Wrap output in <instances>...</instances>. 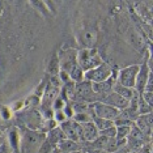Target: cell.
<instances>
[{
  "mask_svg": "<svg viewBox=\"0 0 153 153\" xmlns=\"http://www.w3.org/2000/svg\"><path fill=\"white\" fill-rule=\"evenodd\" d=\"M135 152L136 153H152V144L151 143H145V144H143L141 147Z\"/></svg>",
  "mask_w": 153,
  "mask_h": 153,
  "instance_id": "31",
  "label": "cell"
},
{
  "mask_svg": "<svg viewBox=\"0 0 153 153\" xmlns=\"http://www.w3.org/2000/svg\"><path fill=\"white\" fill-rule=\"evenodd\" d=\"M137 113L139 115H145V114H152V106L148 105L144 100L140 97V101H139L137 105Z\"/></svg>",
  "mask_w": 153,
  "mask_h": 153,
  "instance_id": "24",
  "label": "cell"
},
{
  "mask_svg": "<svg viewBox=\"0 0 153 153\" xmlns=\"http://www.w3.org/2000/svg\"><path fill=\"white\" fill-rule=\"evenodd\" d=\"M15 115H17L20 122L25 126L24 128H29V130L34 131H41V128H42L43 118L38 109H24Z\"/></svg>",
  "mask_w": 153,
  "mask_h": 153,
  "instance_id": "3",
  "label": "cell"
},
{
  "mask_svg": "<svg viewBox=\"0 0 153 153\" xmlns=\"http://www.w3.org/2000/svg\"><path fill=\"white\" fill-rule=\"evenodd\" d=\"M20 132H21L20 153H38L46 140V134L29 128H20Z\"/></svg>",
  "mask_w": 153,
  "mask_h": 153,
  "instance_id": "1",
  "label": "cell"
},
{
  "mask_svg": "<svg viewBox=\"0 0 153 153\" xmlns=\"http://www.w3.org/2000/svg\"><path fill=\"white\" fill-rule=\"evenodd\" d=\"M0 136H1V132H0Z\"/></svg>",
  "mask_w": 153,
  "mask_h": 153,
  "instance_id": "36",
  "label": "cell"
},
{
  "mask_svg": "<svg viewBox=\"0 0 153 153\" xmlns=\"http://www.w3.org/2000/svg\"><path fill=\"white\" fill-rule=\"evenodd\" d=\"M110 77H113V68H111L106 62H103L98 67L84 72V80L92 82V84L106 81V80H109Z\"/></svg>",
  "mask_w": 153,
  "mask_h": 153,
  "instance_id": "4",
  "label": "cell"
},
{
  "mask_svg": "<svg viewBox=\"0 0 153 153\" xmlns=\"http://www.w3.org/2000/svg\"><path fill=\"white\" fill-rule=\"evenodd\" d=\"M92 123L96 126V128H97V130H98V132H100V131L106 130V128H109V127H111V126H115L113 120L103 119V118L96 117L94 114H93V115H92Z\"/></svg>",
  "mask_w": 153,
  "mask_h": 153,
  "instance_id": "19",
  "label": "cell"
},
{
  "mask_svg": "<svg viewBox=\"0 0 153 153\" xmlns=\"http://www.w3.org/2000/svg\"><path fill=\"white\" fill-rule=\"evenodd\" d=\"M0 153H12V149L8 145V143L5 141V137H4V141H3V144L0 145Z\"/></svg>",
  "mask_w": 153,
  "mask_h": 153,
  "instance_id": "32",
  "label": "cell"
},
{
  "mask_svg": "<svg viewBox=\"0 0 153 153\" xmlns=\"http://www.w3.org/2000/svg\"><path fill=\"white\" fill-rule=\"evenodd\" d=\"M12 153H20V152H12Z\"/></svg>",
  "mask_w": 153,
  "mask_h": 153,
  "instance_id": "35",
  "label": "cell"
},
{
  "mask_svg": "<svg viewBox=\"0 0 153 153\" xmlns=\"http://www.w3.org/2000/svg\"><path fill=\"white\" fill-rule=\"evenodd\" d=\"M153 77L152 76V58L149 56L148 62H144L143 64H139V72L136 76V81H135V90L141 94L144 88L147 86L149 79Z\"/></svg>",
  "mask_w": 153,
  "mask_h": 153,
  "instance_id": "6",
  "label": "cell"
},
{
  "mask_svg": "<svg viewBox=\"0 0 153 153\" xmlns=\"http://www.w3.org/2000/svg\"><path fill=\"white\" fill-rule=\"evenodd\" d=\"M59 65H60V71L68 75V72L77 64V50L75 48H65L60 50L58 53Z\"/></svg>",
  "mask_w": 153,
  "mask_h": 153,
  "instance_id": "8",
  "label": "cell"
},
{
  "mask_svg": "<svg viewBox=\"0 0 153 153\" xmlns=\"http://www.w3.org/2000/svg\"><path fill=\"white\" fill-rule=\"evenodd\" d=\"M80 127H81V139H82V141L92 143V141H94L98 137L100 132H98V130H97L96 126L92 123V122L80 124Z\"/></svg>",
  "mask_w": 153,
  "mask_h": 153,
  "instance_id": "16",
  "label": "cell"
},
{
  "mask_svg": "<svg viewBox=\"0 0 153 153\" xmlns=\"http://www.w3.org/2000/svg\"><path fill=\"white\" fill-rule=\"evenodd\" d=\"M135 127L145 136L152 135V114H145V115H139L135 120Z\"/></svg>",
  "mask_w": 153,
  "mask_h": 153,
  "instance_id": "15",
  "label": "cell"
},
{
  "mask_svg": "<svg viewBox=\"0 0 153 153\" xmlns=\"http://www.w3.org/2000/svg\"><path fill=\"white\" fill-rule=\"evenodd\" d=\"M97 36H98V32L96 27H93L92 25L84 26L80 29L77 34L79 43L82 46V48H92L97 42Z\"/></svg>",
  "mask_w": 153,
  "mask_h": 153,
  "instance_id": "10",
  "label": "cell"
},
{
  "mask_svg": "<svg viewBox=\"0 0 153 153\" xmlns=\"http://www.w3.org/2000/svg\"><path fill=\"white\" fill-rule=\"evenodd\" d=\"M68 77H69L71 81H74L75 84H77V82H81V81H84V71L80 68L79 64H76L75 67L68 72Z\"/></svg>",
  "mask_w": 153,
  "mask_h": 153,
  "instance_id": "21",
  "label": "cell"
},
{
  "mask_svg": "<svg viewBox=\"0 0 153 153\" xmlns=\"http://www.w3.org/2000/svg\"><path fill=\"white\" fill-rule=\"evenodd\" d=\"M47 75L50 76H59V72H60V65H59V59H58V54H54V56L50 59L46 68Z\"/></svg>",
  "mask_w": 153,
  "mask_h": 153,
  "instance_id": "18",
  "label": "cell"
},
{
  "mask_svg": "<svg viewBox=\"0 0 153 153\" xmlns=\"http://www.w3.org/2000/svg\"><path fill=\"white\" fill-rule=\"evenodd\" d=\"M117 127V140H127V137L131 134V127L130 126H115Z\"/></svg>",
  "mask_w": 153,
  "mask_h": 153,
  "instance_id": "23",
  "label": "cell"
},
{
  "mask_svg": "<svg viewBox=\"0 0 153 153\" xmlns=\"http://www.w3.org/2000/svg\"><path fill=\"white\" fill-rule=\"evenodd\" d=\"M9 107H11V110H12L13 114L20 113V111H22L24 109H25V103H24V100H20V101H16V102L11 103V105H9Z\"/></svg>",
  "mask_w": 153,
  "mask_h": 153,
  "instance_id": "27",
  "label": "cell"
},
{
  "mask_svg": "<svg viewBox=\"0 0 153 153\" xmlns=\"http://www.w3.org/2000/svg\"><path fill=\"white\" fill-rule=\"evenodd\" d=\"M3 141H4V135H1V136H0V145L3 144Z\"/></svg>",
  "mask_w": 153,
  "mask_h": 153,
  "instance_id": "33",
  "label": "cell"
},
{
  "mask_svg": "<svg viewBox=\"0 0 153 153\" xmlns=\"http://www.w3.org/2000/svg\"><path fill=\"white\" fill-rule=\"evenodd\" d=\"M65 105H67V102L62 98L60 96H58L56 98H55V101L53 102V105H51V107H53V110L54 111H58V110H63Z\"/></svg>",
  "mask_w": 153,
  "mask_h": 153,
  "instance_id": "26",
  "label": "cell"
},
{
  "mask_svg": "<svg viewBox=\"0 0 153 153\" xmlns=\"http://www.w3.org/2000/svg\"><path fill=\"white\" fill-rule=\"evenodd\" d=\"M113 92L117 93V94H119L120 97H123V98L130 101L131 97L134 96L135 89H130V88H126V86H122L115 81V84H114V86H113Z\"/></svg>",
  "mask_w": 153,
  "mask_h": 153,
  "instance_id": "20",
  "label": "cell"
},
{
  "mask_svg": "<svg viewBox=\"0 0 153 153\" xmlns=\"http://www.w3.org/2000/svg\"><path fill=\"white\" fill-rule=\"evenodd\" d=\"M137 72H139V64H134V65L124 67V68H122L120 71L118 72V77H117L115 81L122 86L134 89Z\"/></svg>",
  "mask_w": 153,
  "mask_h": 153,
  "instance_id": "7",
  "label": "cell"
},
{
  "mask_svg": "<svg viewBox=\"0 0 153 153\" xmlns=\"http://www.w3.org/2000/svg\"><path fill=\"white\" fill-rule=\"evenodd\" d=\"M80 143H75V141H71L68 139H63L60 140L56 144V147L59 151L64 152V153H71V152H76V151H80Z\"/></svg>",
  "mask_w": 153,
  "mask_h": 153,
  "instance_id": "17",
  "label": "cell"
},
{
  "mask_svg": "<svg viewBox=\"0 0 153 153\" xmlns=\"http://www.w3.org/2000/svg\"><path fill=\"white\" fill-rule=\"evenodd\" d=\"M74 101H80V102H85V103H89V105L97 102V97L92 89V82L85 81V80L81 82H77L75 86Z\"/></svg>",
  "mask_w": 153,
  "mask_h": 153,
  "instance_id": "5",
  "label": "cell"
},
{
  "mask_svg": "<svg viewBox=\"0 0 153 153\" xmlns=\"http://www.w3.org/2000/svg\"><path fill=\"white\" fill-rule=\"evenodd\" d=\"M5 141L11 147L12 152H20V140H21V132L20 128L13 126L7 131V135H4Z\"/></svg>",
  "mask_w": 153,
  "mask_h": 153,
  "instance_id": "14",
  "label": "cell"
},
{
  "mask_svg": "<svg viewBox=\"0 0 153 153\" xmlns=\"http://www.w3.org/2000/svg\"><path fill=\"white\" fill-rule=\"evenodd\" d=\"M100 135H102V136H105V137H115V135H117V127L115 126H111L109 128H106V130H103V131H100Z\"/></svg>",
  "mask_w": 153,
  "mask_h": 153,
  "instance_id": "30",
  "label": "cell"
},
{
  "mask_svg": "<svg viewBox=\"0 0 153 153\" xmlns=\"http://www.w3.org/2000/svg\"><path fill=\"white\" fill-rule=\"evenodd\" d=\"M46 86H47V80L45 79L42 82H41L39 85L37 86L36 89H34V92H33V94L34 96H37L38 98H42V96H43V93H45V90H46Z\"/></svg>",
  "mask_w": 153,
  "mask_h": 153,
  "instance_id": "28",
  "label": "cell"
},
{
  "mask_svg": "<svg viewBox=\"0 0 153 153\" xmlns=\"http://www.w3.org/2000/svg\"><path fill=\"white\" fill-rule=\"evenodd\" d=\"M102 63H103L102 56L97 51V48L92 47V48H81V50H77V64L84 72L98 67Z\"/></svg>",
  "mask_w": 153,
  "mask_h": 153,
  "instance_id": "2",
  "label": "cell"
},
{
  "mask_svg": "<svg viewBox=\"0 0 153 153\" xmlns=\"http://www.w3.org/2000/svg\"><path fill=\"white\" fill-rule=\"evenodd\" d=\"M114 84H115L114 77H110L109 80L102 81V82H94V84H92V89L97 97V102H98V101H102L107 94H110V93L113 92Z\"/></svg>",
  "mask_w": 153,
  "mask_h": 153,
  "instance_id": "12",
  "label": "cell"
},
{
  "mask_svg": "<svg viewBox=\"0 0 153 153\" xmlns=\"http://www.w3.org/2000/svg\"><path fill=\"white\" fill-rule=\"evenodd\" d=\"M92 110H93V114H94L96 117L103 118V119H109V120H113V122L120 113V111L117 110L115 107L106 105V103H103V102L92 103Z\"/></svg>",
  "mask_w": 153,
  "mask_h": 153,
  "instance_id": "11",
  "label": "cell"
},
{
  "mask_svg": "<svg viewBox=\"0 0 153 153\" xmlns=\"http://www.w3.org/2000/svg\"><path fill=\"white\" fill-rule=\"evenodd\" d=\"M53 119L58 123V126L60 123H63V122H65L68 119L67 117H65V114H64V111L63 110H58V111H54V117H53Z\"/></svg>",
  "mask_w": 153,
  "mask_h": 153,
  "instance_id": "29",
  "label": "cell"
},
{
  "mask_svg": "<svg viewBox=\"0 0 153 153\" xmlns=\"http://www.w3.org/2000/svg\"><path fill=\"white\" fill-rule=\"evenodd\" d=\"M128 153H136V152H135V151H130V152H128Z\"/></svg>",
  "mask_w": 153,
  "mask_h": 153,
  "instance_id": "34",
  "label": "cell"
},
{
  "mask_svg": "<svg viewBox=\"0 0 153 153\" xmlns=\"http://www.w3.org/2000/svg\"><path fill=\"white\" fill-rule=\"evenodd\" d=\"M98 102H103V103H106V105H110V106L115 107L117 110L122 111L128 107V102H130V101L120 97L119 94H117V93L111 92L110 94H107L102 101H98Z\"/></svg>",
  "mask_w": 153,
  "mask_h": 153,
  "instance_id": "13",
  "label": "cell"
},
{
  "mask_svg": "<svg viewBox=\"0 0 153 153\" xmlns=\"http://www.w3.org/2000/svg\"><path fill=\"white\" fill-rule=\"evenodd\" d=\"M60 130L63 131L64 137L75 143H81V127L79 123H76L74 119H67L65 122L59 124Z\"/></svg>",
  "mask_w": 153,
  "mask_h": 153,
  "instance_id": "9",
  "label": "cell"
},
{
  "mask_svg": "<svg viewBox=\"0 0 153 153\" xmlns=\"http://www.w3.org/2000/svg\"><path fill=\"white\" fill-rule=\"evenodd\" d=\"M13 115H15V114L12 113V110H11V107H9V106H5V105L0 106V118H1L3 120L12 119Z\"/></svg>",
  "mask_w": 153,
  "mask_h": 153,
  "instance_id": "25",
  "label": "cell"
},
{
  "mask_svg": "<svg viewBox=\"0 0 153 153\" xmlns=\"http://www.w3.org/2000/svg\"><path fill=\"white\" fill-rule=\"evenodd\" d=\"M24 103H25V109H39L41 98H38L37 96H34L32 93L27 98L24 100Z\"/></svg>",
  "mask_w": 153,
  "mask_h": 153,
  "instance_id": "22",
  "label": "cell"
}]
</instances>
